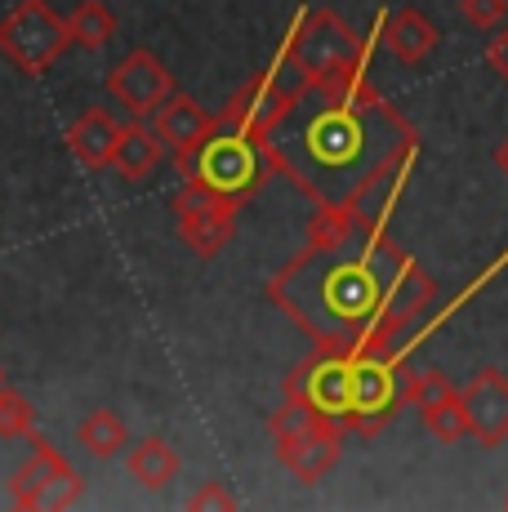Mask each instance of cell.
<instances>
[{
	"mask_svg": "<svg viewBox=\"0 0 508 512\" xmlns=\"http://www.w3.org/2000/svg\"><path fill=\"white\" fill-rule=\"evenodd\" d=\"M268 299L321 352H410L402 334L433 308L428 272L353 205H317L308 245L268 281Z\"/></svg>",
	"mask_w": 508,
	"mask_h": 512,
	"instance_id": "6da1fadb",
	"label": "cell"
},
{
	"mask_svg": "<svg viewBox=\"0 0 508 512\" xmlns=\"http://www.w3.org/2000/svg\"><path fill=\"white\" fill-rule=\"evenodd\" d=\"M263 152L312 205H344L379 174L415 161L419 134L393 103L379 98L370 72L317 85L295 76V98L263 134Z\"/></svg>",
	"mask_w": 508,
	"mask_h": 512,
	"instance_id": "7a4b0ae2",
	"label": "cell"
},
{
	"mask_svg": "<svg viewBox=\"0 0 508 512\" xmlns=\"http://www.w3.org/2000/svg\"><path fill=\"white\" fill-rule=\"evenodd\" d=\"M281 58H286V67L299 81L317 85V81H335V76H348V72H366L370 41H361L335 9H312V14L295 18L286 45H281Z\"/></svg>",
	"mask_w": 508,
	"mask_h": 512,
	"instance_id": "3957f363",
	"label": "cell"
},
{
	"mask_svg": "<svg viewBox=\"0 0 508 512\" xmlns=\"http://www.w3.org/2000/svg\"><path fill=\"white\" fill-rule=\"evenodd\" d=\"M268 432H272L277 464L286 468L290 477L304 481V486H317V481L339 464L344 437H348L335 419L317 415V410L304 406V401H295V397H286V406L268 419Z\"/></svg>",
	"mask_w": 508,
	"mask_h": 512,
	"instance_id": "277c9868",
	"label": "cell"
},
{
	"mask_svg": "<svg viewBox=\"0 0 508 512\" xmlns=\"http://www.w3.org/2000/svg\"><path fill=\"white\" fill-rule=\"evenodd\" d=\"M174 165H179L183 179H197L241 205H246L250 196L259 192V183L272 174V161H268V152H263V143L241 130H223V125L197 152L174 156Z\"/></svg>",
	"mask_w": 508,
	"mask_h": 512,
	"instance_id": "5b68a950",
	"label": "cell"
},
{
	"mask_svg": "<svg viewBox=\"0 0 508 512\" xmlns=\"http://www.w3.org/2000/svg\"><path fill=\"white\" fill-rule=\"evenodd\" d=\"M72 45L67 18L50 0H18L0 18V54L18 67L23 76H45Z\"/></svg>",
	"mask_w": 508,
	"mask_h": 512,
	"instance_id": "8992f818",
	"label": "cell"
},
{
	"mask_svg": "<svg viewBox=\"0 0 508 512\" xmlns=\"http://www.w3.org/2000/svg\"><path fill=\"white\" fill-rule=\"evenodd\" d=\"M237 210L241 201L214 192L197 179H183V187L174 192V219H179V241L188 245L201 259H214L232 245L237 236Z\"/></svg>",
	"mask_w": 508,
	"mask_h": 512,
	"instance_id": "52a82bcc",
	"label": "cell"
},
{
	"mask_svg": "<svg viewBox=\"0 0 508 512\" xmlns=\"http://www.w3.org/2000/svg\"><path fill=\"white\" fill-rule=\"evenodd\" d=\"M32 459L9 477V504L32 512V508H72L85 495V477L54 450V441L32 437Z\"/></svg>",
	"mask_w": 508,
	"mask_h": 512,
	"instance_id": "ba28073f",
	"label": "cell"
},
{
	"mask_svg": "<svg viewBox=\"0 0 508 512\" xmlns=\"http://www.w3.org/2000/svg\"><path fill=\"white\" fill-rule=\"evenodd\" d=\"M402 397L419 410L424 428L433 432L442 446H455V441L468 437V410H464V397L442 370H406V383H402Z\"/></svg>",
	"mask_w": 508,
	"mask_h": 512,
	"instance_id": "9c48e42d",
	"label": "cell"
},
{
	"mask_svg": "<svg viewBox=\"0 0 508 512\" xmlns=\"http://www.w3.org/2000/svg\"><path fill=\"white\" fill-rule=\"evenodd\" d=\"M174 90H179V85H174L170 67H165L152 49H134V54H125L121 63L107 72V94H112L134 121H148Z\"/></svg>",
	"mask_w": 508,
	"mask_h": 512,
	"instance_id": "30bf717a",
	"label": "cell"
},
{
	"mask_svg": "<svg viewBox=\"0 0 508 512\" xmlns=\"http://www.w3.org/2000/svg\"><path fill=\"white\" fill-rule=\"evenodd\" d=\"M464 410H468V437H477V446L495 450L508 441V379L495 366H482L468 374L464 388Z\"/></svg>",
	"mask_w": 508,
	"mask_h": 512,
	"instance_id": "8fae6325",
	"label": "cell"
},
{
	"mask_svg": "<svg viewBox=\"0 0 508 512\" xmlns=\"http://www.w3.org/2000/svg\"><path fill=\"white\" fill-rule=\"evenodd\" d=\"M148 125L156 130V139L165 143V152L188 156V152H197V147L210 139L214 130H219V116L205 112V107H201L192 94L174 90V94L165 98V103L148 116Z\"/></svg>",
	"mask_w": 508,
	"mask_h": 512,
	"instance_id": "7c38bea8",
	"label": "cell"
},
{
	"mask_svg": "<svg viewBox=\"0 0 508 512\" xmlns=\"http://www.w3.org/2000/svg\"><path fill=\"white\" fill-rule=\"evenodd\" d=\"M121 134H125V125L116 121L107 107H85V112L67 125V152H72L90 174H99L112 165L116 147H121Z\"/></svg>",
	"mask_w": 508,
	"mask_h": 512,
	"instance_id": "4fadbf2b",
	"label": "cell"
},
{
	"mask_svg": "<svg viewBox=\"0 0 508 512\" xmlns=\"http://www.w3.org/2000/svg\"><path fill=\"white\" fill-rule=\"evenodd\" d=\"M379 41L402 67H419L437 49V27L428 23L424 9H393L379 23Z\"/></svg>",
	"mask_w": 508,
	"mask_h": 512,
	"instance_id": "5bb4252c",
	"label": "cell"
},
{
	"mask_svg": "<svg viewBox=\"0 0 508 512\" xmlns=\"http://www.w3.org/2000/svg\"><path fill=\"white\" fill-rule=\"evenodd\" d=\"M161 161H165V143L156 139L152 125H139V121L125 125L121 147H116V156H112V170L121 174L125 183H139V179H148Z\"/></svg>",
	"mask_w": 508,
	"mask_h": 512,
	"instance_id": "9a60e30c",
	"label": "cell"
},
{
	"mask_svg": "<svg viewBox=\"0 0 508 512\" xmlns=\"http://www.w3.org/2000/svg\"><path fill=\"white\" fill-rule=\"evenodd\" d=\"M179 468H183V459H179V450L170 446L165 437H143L139 446L130 450V477L139 481L143 490H165L174 477H179Z\"/></svg>",
	"mask_w": 508,
	"mask_h": 512,
	"instance_id": "2e32d148",
	"label": "cell"
},
{
	"mask_svg": "<svg viewBox=\"0 0 508 512\" xmlns=\"http://www.w3.org/2000/svg\"><path fill=\"white\" fill-rule=\"evenodd\" d=\"M76 446H81L90 459H112L130 446V428H125V419L116 415V410L94 406L90 415L76 423Z\"/></svg>",
	"mask_w": 508,
	"mask_h": 512,
	"instance_id": "e0dca14e",
	"label": "cell"
},
{
	"mask_svg": "<svg viewBox=\"0 0 508 512\" xmlns=\"http://www.w3.org/2000/svg\"><path fill=\"white\" fill-rule=\"evenodd\" d=\"M67 32H72V45L103 49L116 36V14L103 0H81V5L67 14Z\"/></svg>",
	"mask_w": 508,
	"mask_h": 512,
	"instance_id": "ac0fdd59",
	"label": "cell"
},
{
	"mask_svg": "<svg viewBox=\"0 0 508 512\" xmlns=\"http://www.w3.org/2000/svg\"><path fill=\"white\" fill-rule=\"evenodd\" d=\"M0 437L5 441H23L36 437V410L23 392H9L0 388Z\"/></svg>",
	"mask_w": 508,
	"mask_h": 512,
	"instance_id": "d6986e66",
	"label": "cell"
},
{
	"mask_svg": "<svg viewBox=\"0 0 508 512\" xmlns=\"http://www.w3.org/2000/svg\"><path fill=\"white\" fill-rule=\"evenodd\" d=\"M459 14L473 32H495L508 18V0H459Z\"/></svg>",
	"mask_w": 508,
	"mask_h": 512,
	"instance_id": "ffe728a7",
	"label": "cell"
},
{
	"mask_svg": "<svg viewBox=\"0 0 508 512\" xmlns=\"http://www.w3.org/2000/svg\"><path fill=\"white\" fill-rule=\"evenodd\" d=\"M188 508H192V512H201V508L232 512V508H237V495H232V490H223L219 481H205L201 490H192V495H188Z\"/></svg>",
	"mask_w": 508,
	"mask_h": 512,
	"instance_id": "44dd1931",
	"label": "cell"
},
{
	"mask_svg": "<svg viewBox=\"0 0 508 512\" xmlns=\"http://www.w3.org/2000/svg\"><path fill=\"white\" fill-rule=\"evenodd\" d=\"M482 58H486V67H491V72L500 76V81H508V23H504V27H495V36L486 41Z\"/></svg>",
	"mask_w": 508,
	"mask_h": 512,
	"instance_id": "7402d4cb",
	"label": "cell"
},
{
	"mask_svg": "<svg viewBox=\"0 0 508 512\" xmlns=\"http://www.w3.org/2000/svg\"><path fill=\"white\" fill-rule=\"evenodd\" d=\"M495 165H500V174H504V179H508V139L500 143V152H495Z\"/></svg>",
	"mask_w": 508,
	"mask_h": 512,
	"instance_id": "603a6c76",
	"label": "cell"
},
{
	"mask_svg": "<svg viewBox=\"0 0 508 512\" xmlns=\"http://www.w3.org/2000/svg\"><path fill=\"white\" fill-rule=\"evenodd\" d=\"M0 388H5V366H0Z\"/></svg>",
	"mask_w": 508,
	"mask_h": 512,
	"instance_id": "cb8c5ba5",
	"label": "cell"
},
{
	"mask_svg": "<svg viewBox=\"0 0 508 512\" xmlns=\"http://www.w3.org/2000/svg\"><path fill=\"white\" fill-rule=\"evenodd\" d=\"M504 504H508V499H504Z\"/></svg>",
	"mask_w": 508,
	"mask_h": 512,
	"instance_id": "d4e9b609",
	"label": "cell"
}]
</instances>
